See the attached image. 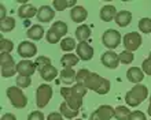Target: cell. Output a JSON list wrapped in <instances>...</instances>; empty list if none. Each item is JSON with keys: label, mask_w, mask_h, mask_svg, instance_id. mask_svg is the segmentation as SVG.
<instances>
[{"label": "cell", "mask_w": 151, "mask_h": 120, "mask_svg": "<svg viewBox=\"0 0 151 120\" xmlns=\"http://www.w3.org/2000/svg\"><path fill=\"white\" fill-rule=\"evenodd\" d=\"M87 88L83 85H74L73 88H60V94L63 96L65 101L68 102L73 109L78 111L83 105V98L87 94Z\"/></svg>", "instance_id": "1"}, {"label": "cell", "mask_w": 151, "mask_h": 120, "mask_svg": "<svg viewBox=\"0 0 151 120\" xmlns=\"http://www.w3.org/2000/svg\"><path fill=\"white\" fill-rule=\"evenodd\" d=\"M84 88L91 89L98 94H106L110 90V82L109 79H104L100 75H98L96 72H89V75L84 83Z\"/></svg>", "instance_id": "2"}, {"label": "cell", "mask_w": 151, "mask_h": 120, "mask_svg": "<svg viewBox=\"0 0 151 120\" xmlns=\"http://www.w3.org/2000/svg\"><path fill=\"white\" fill-rule=\"evenodd\" d=\"M148 96L147 86L144 85H135L133 88L127 93L125 96V101L129 107H137L139 104H142Z\"/></svg>", "instance_id": "3"}, {"label": "cell", "mask_w": 151, "mask_h": 120, "mask_svg": "<svg viewBox=\"0 0 151 120\" xmlns=\"http://www.w3.org/2000/svg\"><path fill=\"white\" fill-rule=\"evenodd\" d=\"M7 97L10 98V102L14 108H25L28 104V98L18 86H10L7 89Z\"/></svg>", "instance_id": "4"}, {"label": "cell", "mask_w": 151, "mask_h": 120, "mask_svg": "<svg viewBox=\"0 0 151 120\" xmlns=\"http://www.w3.org/2000/svg\"><path fill=\"white\" fill-rule=\"evenodd\" d=\"M0 67H1V76L3 78L14 76V74L17 72V66L10 53H0Z\"/></svg>", "instance_id": "5"}, {"label": "cell", "mask_w": 151, "mask_h": 120, "mask_svg": "<svg viewBox=\"0 0 151 120\" xmlns=\"http://www.w3.org/2000/svg\"><path fill=\"white\" fill-rule=\"evenodd\" d=\"M52 97V88L50 85H40L36 92V104L39 108H44Z\"/></svg>", "instance_id": "6"}, {"label": "cell", "mask_w": 151, "mask_h": 120, "mask_svg": "<svg viewBox=\"0 0 151 120\" xmlns=\"http://www.w3.org/2000/svg\"><path fill=\"white\" fill-rule=\"evenodd\" d=\"M102 42H103V45L106 48L114 49L121 44V34H119V32L114 30V29H109V30H106L103 33Z\"/></svg>", "instance_id": "7"}, {"label": "cell", "mask_w": 151, "mask_h": 120, "mask_svg": "<svg viewBox=\"0 0 151 120\" xmlns=\"http://www.w3.org/2000/svg\"><path fill=\"white\" fill-rule=\"evenodd\" d=\"M140 45H142V37H140L139 33L132 32L125 34V37H124V47H125L127 51L133 52V51L140 48Z\"/></svg>", "instance_id": "8"}, {"label": "cell", "mask_w": 151, "mask_h": 120, "mask_svg": "<svg viewBox=\"0 0 151 120\" xmlns=\"http://www.w3.org/2000/svg\"><path fill=\"white\" fill-rule=\"evenodd\" d=\"M114 117V108L110 105H100L91 115L89 120H110Z\"/></svg>", "instance_id": "9"}, {"label": "cell", "mask_w": 151, "mask_h": 120, "mask_svg": "<svg viewBox=\"0 0 151 120\" xmlns=\"http://www.w3.org/2000/svg\"><path fill=\"white\" fill-rule=\"evenodd\" d=\"M37 53V48L36 45L30 42V41H22L18 47V55L25 59H28V57H33Z\"/></svg>", "instance_id": "10"}, {"label": "cell", "mask_w": 151, "mask_h": 120, "mask_svg": "<svg viewBox=\"0 0 151 120\" xmlns=\"http://www.w3.org/2000/svg\"><path fill=\"white\" fill-rule=\"evenodd\" d=\"M36 64L32 63L30 60H22L17 64V72L19 75H25V76H30L35 74L36 71Z\"/></svg>", "instance_id": "11"}, {"label": "cell", "mask_w": 151, "mask_h": 120, "mask_svg": "<svg viewBox=\"0 0 151 120\" xmlns=\"http://www.w3.org/2000/svg\"><path fill=\"white\" fill-rule=\"evenodd\" d=\"M77 56H78L81 60H84V61L91 60L92 56H93V48L88 44L87 41L80 42V44L77 45Z\"/></svg>", "instance_id": "12"}, {"label": "cell", "mask_w": 151, "mask_h": 120, "mask_svg": "<svg viewBox=\"0 0 151 120\" xmlns=\"http://www.w3.org/2000/svg\"><path fill=\"white\" fill-rule=\"evenodd\" d=\"M102 64H103L104 67L107 68H117L118 67V55L115 52H113V51H107V52H104L103 55H102Z\"/></svg>", "instance_id": "13"}, {"label": "cell", "mask_w": 151, "mask_h": 120, "mask_svg": "<svg viewBox=\"0 0 151 120\" xmlns=\"http://www.w3.org/2000/svg\"><path fill=\"white\" fill-rule=\"evenodd\" d=\"M54 16H55V11H54L50 6H41L40 10L37 11V19H39V22L48 23V22L52 20Z\"/></svg>", "instance_id": "14"}, {"label": "cell", "mask_w": 151, "mask_h": 120, "mask_svg": "<svg viewBox=\"0 0 151 120\" xmlns=\"http://www.w3.org/2000/svg\"><path fill=\"white\" fill-rule=\"evenodd\" d=\"M87 16H88V11L84 7H81V6H76V7L72 8V11H70V18H72L73 22H76V23L84 22V20L87 19Z\"/></svg>", "instance_id": "15"}, {"label": "cell", "mask_w": 151, "mask_h": 120, "mask_svg": "<svg viewBox=\"0 0 151 120\" xmlns=\"http://www.w3.org/2000/svg\"><path fill=\"white\" fill-rule=\"evenodd\" d=\"M127 78L129 82L137 85L139 82H142V80L144 79V72H143V70H140L139 67H132L128 70Z\"/></svg>", "instance_id": "16"}, {"label": "cell", "mask_w": 151, "mask_h": 120, "mask_svg": "<svg viewBox=\"0 0 151 120\" xmlns=\"http://www.w3.org/2000/svg\"><path fill=\"white\" fill-rule=\"evenodd\" d=\"M39 10H36V7L33 6V4H24V6H21L19 10H18V15L19 18L22 19H29V18H32L37 14Z\"/></svg>", "instance_id": "17"}, {"label": "cell", "mask_w": 151, "mask_h": 120, "mask_svg": "<svg viewBox=\"0 0 151 120\" xmlns=\"http://www.w3.org/2000/svg\"><path fill=\"white\" fill-rule=\"evenodd\" d=\"M131 19H132V14L131 11H127V10H122V11L117 12V15H115L114 20L115 23L121 26V28H125L128 25L131 23Z\"/></svg>", "instance_id": "18"}, {"label": "cell", "mask_w": 151, "mask_h": 120, "mask_svg": "<svg viewBox=\"0 0 151 120\" xmlns=\"http://www.w3.org/2000/svg\"><path fill=\"white\" fill-rule=\"evenodd\" d=\"M115 15H117V10H115V7L111 6V4L104 6V7H102V10H100V19L103 20V22H110V20H113L115 18Z\"/></svg>", "instance_id": "19"}, {"label": "cell", "mask_w": 151, "mask_h": 120, "mask_svg": "<svg viewBox=\"0 0 151 120\" xmlns=\"http://www.w3.org/2000/svg\"><path fill=\"white\" fill-rule=\"evenodd\" d=\"M26 36H28V38H30V40H33V41L41 40V38H43V36H44L43 26H40V25H33L32 28L26 32Z\"/></svg>", "instance_id": "20"}, {"label": "cell", "mask_w": 151, "mask_h": 120, "mask_svg": "<svg viewBox=\"0 0 151 120\" xmlns=\"http://www.w3.org/2000/svg\"><path fill=\"white\" fill-rule=\"evenodd\" d=\"M89 37H91V28L88 25H80L78 28H77V30H76V38L80 42H84Z\"/></svg>", "instance_id": "21"}, {"label": "cell", "mask_w": 151, "mask_h": 120, "mask_svg": "<svg viewBox=\"0 0 151 120\" xmlns=\"http://www.w3.org/2000/svg\"><path fill=\"white\" fill-rule=\"evenodd\" d=\"M76 76H77V74L74 72L73 68H65V70H62V72H60V80H62L65 85L73 83L76 79Z\"/></svg>", "instance_id": "22"}, {"label": "cell", "mask_w": 151, "mask_h": 120, "mask_svg": "<svg viewBox=\"0 0 151 120\" xmlns=\"http://www.w3.org/2000/svg\"><path fill=\"white\" fill-rule=\"evenodd\" d=\"M80 57L77 56V55H73V53H68V55H65L62 59H60V63H62V66H63L65 68H72L73 66H76V64L78 63Z\"/></svg>", "instance_id": "23"}, {"label": "cell", "mask_w": 151, "mask_h": 120, "mask_svg": "<svg viewBox=\"0 0 151 120\" xmlns=\"http://www.w3.org/2000/svg\"><path fill=\"white\" fill-rule=\"evenodd\" d=\"M40 75H41V78H43L44 80L50 82V80H52V79H55L56 78V75H58V70H56L54 66H48V67H45L43 71L40 72Z\"/></svg>", "instance_id": "24"}, {"label": "cell", "mask_w": 151, "mask_h": 120, "mask_svg": "<svg viewBox=\"0 0 151 120\" xmlns=\"http://www.w3.org/2000/svg\"><path fill=\"white\" fill-rule=\"evenodd\" d=\"M59 109H60V113H62L65 117H68V119H73V117H76L77 115H78V111L73 109L72 107L66 102V101L60 104V108Z\"/></svg>", "instance_id": "25"}, {"label": "cell", "mask_w": 151, "mask_h": 120, "mask_svg": "<svg viewBox=\"0 0 151 120\" xmlns=\"http://www.w3.org/2000/svg\"><path fill=\"white\" fill-rule=\"evenodd\" d=\"M50 29H52V30H54V32H55L56 34L60 37V38H62L65 34H68V30H69L68 25L65 23V22H62V20H58V22H55V23L52 25Z\"/></svg>", "instance_id": "26"}, {"label": "cell", "mask_w": 151, "mask_h": 120, "mask_svg": "<svg viewBox=\"0 0 151 120\" xmlns=\"http://www.w3.org/2000/svg\"><path fill=\"white\" fill-rule=\"evenodd\" d=\"M76 3H77V0H54V7H55L56 11H63L65 8L68 7H76Z\"/></svg>", "instance_id": "27"}, {"label": "cell", "mask_w": 151, "mask_h": 120, "mask_svg": "<svg viewBox=\"0 0 151 120\" xmlns=\"http://www.w3.org/2000/svg\"><path fill=\"white\" fill-rule=\"evenodd\" d=\"M131 115V111L127 107H117L114 108V117L117 120H128Z\"/></svg>", "instance_id": "28"}, {"label": "cell", "mask_w": 151, "mask_h": 120, "mask_svg": "<svg viewBox=\"0 0 151 120\" xmlns=\"http://www.w3.org/2000/svg\"><path fill=\"white\" fill-rule=\"evenodd\" d=\"M14 48V44H12L11 40H6L0 36V53H10Z\"/></svg>", "instance_id": "29"}, {"label": "cell", "mask_w": 151, "mask_h": 120, "mask_svg": "<svg viewBox=\"0 0 151 120\" xmlns=\"http://www.w3.org/2000/svg\"><path fill=\"white\" fill-rule=\"evenodd\" d=\"M14 28H15V20H14V18H6L4 20L0 22V30L3 33L11 32Z\"/></svg>", "instance_id": "30"}, {"label": "cell", "mask_w": 151, "mask_h": 120, "mask_svg": "<svg viewBox=\"0 0 151 120\" xmlns=\"http://www.w3.org/2000/svg\"><path fill=\"white\" fill-rule=\"evenodd\" d=\"M74 47H76V41L72 37H66V38L60 41V48L65 52H70L72 49H74Z\"/></svg>", "instance_id": "31"}, {"label": "cell", "mask_w": 151, "mask_h": 120, "mask_svg": "<svg viewBox=\"0 0 151 120\" xmlns=\"http://www.w3.org/2000/svg\"><path fill=\"white\" fill-rule=\"evenodd\" d=\"M35 64H36V67H37V70H39V72H41L44 68L48 67V66H52L50 57H47V56H39L36 59V61H35Z\"/></svg>", "instance_id": "32"}, {"label": "cell", "mask_w": 151, "mask_h": 120, "mask_svg": "<svg viewBox=\"0 0 151 120\" xmlns=\"http://www.w3.org/2000/svg\"><path fill=\"white\" fill-rule=\"evenodd\" d=\"M133 57H135L133 53L129 52V51H124V52H121L118 55V60L124 64H131L133 61Z\"/></svg>", "instance_id": "33"}, {"label": "cell", "mask_w": 151, "mask_h": 120, "mask_svg": "<svg viewBox=\"0 0 151 120\" xmlns=\"http://www.w3.org/2000/svg\"><path fill=\"white\" fill-rule=\"evenodd\" d=\"M32 83V79H30V76H25V75H19L17 76V86L21 89L24 88H29Z\"/></svg>", "instance_id": "34"}, {"label": "cell", "mask_w": 151, "mask_h": 120, "mask_svg": "<svg viewBox=\"0 0 151 120\" xmlns=\"http://www.w3.org/2000/svg\"><path fill=\"white\" fill-rule=\"evenodd\" d=\"M139 29L142 33H151V19L143 18L139 20Z\"/></svg>", "instance_id": "35"}, {"label": "cell", "mask_w": 151, "mask_h": 120, "mask_svg": "<svg viewBox=\"0 0 151 120\" xmlns=\"http://www.w3.org/2000/svg\"><path fill=\"white\" fill-rule=\"evenodd\" d=\"M89 72L91 71H88V70H80L78 72H77V76H76V80H77V83L78 85H83L84 86V83H85V80H87V78H88V75H89Z\"/></svg>", "instance_id": "36"}, {"label": "cell", "mask_w": 151, "mask_h": 120, "mask_svg": "<svg viewBox=\"0 0 151 120\" xmlns=\"http://www.w3.org/2000/svg\"><path fill=\"white\" fill-rule=\"evenodd\" d=\"M47 41L50 42V44H56V42H59L60 41V37L56 34L52 29H50L47 32Z\"/></svg>", "instance_id": "37"}, {"label": "cell", "mask_w": 151, "mask_h": 120, "mask_svg": "<svg viewBox=\"0 0 151 120\" xmlns=\"http://www.w3.org/2000/svg\"><path fill=\"white\" fill-rule=\"evenodd\" d=\"M142 70H143L144 74L151 75V52H150V55H148L147 59H146L143 63H142Z\"/></svg>", "instance_id": "38"}, {"label": "cell", "mask_w": 151, "mask_h": 120, "mask_svg": "<svg viewBox=\"0 0 151 120\" xmlns=\"http://www.w3.org/2000/svg\"><path fill=\"white\" fill-rule=\"evenodd\" d=\"M128 120H146V115L142 111H135V112H131Z\"/></svg>", "instance_id": "39"}, {"label": "cell", "mask_w": 151, "mask_h": 120, "mask_svg": "<svg viewBox=\"0 0 151 120\" xmlns=\"http://www.w3.org/2000/svg\"><path fill=\"white\" fill-rule=\"evenodd\" d=\"M28 120H45V119H44L43 112H40V111H35V112H32L28 116Z\"/></svg>", "instance_id": "40"}, {"label": "cell", "mask_w": 151, "mask_h": 120, "mask_svg": "<svg viewBox=\"0 0 151 120\" xmlns=\"http://www.w3.org/2000/svg\"><path fill=\"white\" fill-rule=\"evenodd\" d=\"M47 120H63V117H62V113H56V112H52L48 115Z\"/></svg>", "instance_id": "41"}, {"label": "cell", "mask_w": 151, "mask_h": 120, "mask_svg": "<svg viewBox=\"0 0 151 120\" xmlns=\"http://www.w3.org/2000/svg\"><path fill=\"white\" fill-rule=\"evenodd\" d=\"M1 120H17V117L12 113H6V115H3Z\"/></svg>", "instance_id": "42"}, {"label": "cell", "mask_w": 151, "mask_h": 120, "mask_svg": "<svg viewBox=\"0 0 151 120\" xmlns=\"http://www.w3.org/2000/svg\"><path fill=\"white\" fill-rule=\"evenodd\" d=\"M0 10H1V16H0V19L4 20V19H6V7H4L3 4L0 6Z\"/></svg>", "instance_id": "43"}, {"label": "cell", "mask_w": 151, "mask_h": 120, "mask_svg": "<svg viewBox=\"0 0 151 120\" xmlns=\"http://www.w3.org/2000/svg\"><path fill=\"white\" fill-rule=\"evenodd\" d=\"M148 115L151 116V102H150V105H148Z\"/></svg>", "instance_id": "44"}, {"label": "cell", "mask_w": 151, "mask_h": 120, "mask_svg": "<svg viewBox=\"0 0 151 120\" xmlns=\"http://www.w3.org/2000/svg\"><path fill=\"white\" fill-rule=\"evenodd\" d=\"M76 120H83V119H76Z\"/></svg>", "instance_id": "45"}, {"label": "cell", "mask_w": 151, "mask_h": 120, "mask_svg": "<svg viewBox=\"0 0 151 120\" xmlns=\"http://www.w3.org/2000/svg\"><path fill=\"white\" fill-rule=\"evenodd\" d=\"M150 102H151V97H150Z\"/></svg>", "instance_id": "46"}]
</instances>
